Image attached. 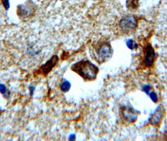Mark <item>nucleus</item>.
<instances>
[{"label": "nucleus", "instance_id": "f257e3e1", "mask_svg": "<svg viewBox=\"0 0 167 141\" xmlns=\"http://www.w3.org/2000/svg\"><path fill=\"white\" fill-rule=\"evenodd\" d=\"M71 69L85 80L88 81L95 80L99 72L98 67L88 60H82L76 62L71 66Z\"/></svg>", "mask_w": 167, "mask_h": 141}, {"label": "nucleus", "instance_id": "f03ea898", "mask_svg": "<svg viewBox=\"0 0 167 141\" xmlns=\"http://www.w3.org/2000/svg\"><path fill=\"white\" fill-rule=\"evenodd\" d=\"M113 48L107 41H100L93 45L92 54L99 64H102L110 58L113 55Z\"/></svg>", "mask_w": 167, "mask_h": 141}, {"label": "nucleus", "instance_id": "7ed1b4c3", "mask_svg": "<svg viewBox=\"0 0 167 141\" xmlns=\"http://www.w3.org/2000/svg\"><path fill=\"white\" fill-rule=\"evenodd\" d=\"M137 19L132 15L126 16L121 20L119 26L120 30L124 33H129L133 31L137 26Z\"/></svg>", "mask_w": 167, "mask_h": 141}, {"label": "nucleus", "instance_id": "20e7f679", "mask_svg": "<svg viewBox=\"0 0 167 141\" xmlns=\"http://www.w3.org/2000/svg\"><path fill=\"white\" fill-rule=\"evenodd\" d=\"M155 52L150 44H147L143 49V64L146 67H151L155 60Z\"/></svg>", "mask_w": 167, "mask_h": 141}, {"label": "nucleus", "instance_id": "39448f33", "mask_svg": "<svg viewBox=\"0 0 167 141\" xmlns=\"http://www.w3.org/2000/svg\"><path fill=\"white\" fill-rule=\"evenodd\" d=\"M59 60V56L57 55H54L51 56V58L49 59L45 64L41 66L40 68V73L43 74V75H47L52 70L54 67L56 65Z\"/></svg>", "mask_w": 167, "mask_h": 141}, {"label": "nucleus", "instance_id": "423d86ee", "mask_svg": "<svg viewBox=\"0 0 167 141\" xmlns=\"http://www.w3.org/2000/svg\"><path fill=\"white\" fill-rule=\"evenodd\" d=\"M34 4L31 5L30 4H20L18 6L17 9V13L20 18L26 19L32 15L34 11Z\"/></svg>", "mask_w": 167, "mask_h": 141}, {"label": "nucleus", "instance_id": "0eeeda50", "mask_svg": "<svg viewBox=\"0 0 167 141\" xmlns=\"http://www.w3.org/2000/svg\"><path fill=\"white\" fill-rule=\"evenodd\" d=\"M122 115L126 121L131 123L135 122L138 118V113L136 110L130 106L123 107L122 109Z\"/></svg>", "mask_w": 167, "mask_h": 141}, {"label": "nucleus", "instance_id": "6e6552de", "mask_svg": "<svg viewBox=\"0 0 167 141\" xmlns=\"http://www.w3.org/2000/svg\"><path fill=\"white\" fill-rule=\"evenodd\" d=\"M164 110L163 109L162 106H158L157 110L153 114L150 118V123L154 126H157L162 121V119L163 116Z\"/></svg>", "mask_w": 167, "mask_h": 141}, {"label": "nucleus", "instance_id": "1a4fd4ad", "mask_svg": "<svg viewBox=\"0 0 167 141\" xmlns=\"http://www.w3.org/2000/svg\"><path fill=\"white\" fill-rule=\"evenodd\" d=\"M71 88V83L67 80L63 81V82L60 85V90L62 92H67Z\"/></svg>", "mask_w": 167, "mask_h": 141}, {"label": "nucleus", "instance_id": "9d476101", "mask_svg": "<svg viewBox=\"0 0 167 141\" xmlns=\"http://www.w3.org/2000/svg\"><path fill=\"white\" fill-rule=\"evenodd\" d=\"M138 1H139V0H127L126 4H127L128 8L135 9L138 7Z\"/></svg>", "mask_w": 167, "mask_h": 141}, {"label": "nucleus", "instance_id": "9b49d317", "mask_svg": "<svg viewBox=\"0 0 167 141\" xmlns=\"http://www.w3.org/2000/svg\"><path fill=\"white\" fill-rule=\"evenodd\" d=\"M126 45L130 50H136L138 48V44L132 39H129L126 42Z\"/></svg>", "mask_w": 167, "mask_h": 141}, {"label": "nucleus", "instance_id": "f8f14e48", "mask_svg": "<svg viewBox=\"0 0 167 141\" xmlns=\"http://www.w3.org/2000/svg\"><path fill=\"white\" fill-rule=\"evenodd\" d=\"M0 93L4 95V97L6 98L9 97V94H8L7 88L4 84L0 83Z\"/></svg>", "mask_w": 167, "mask_h": 141}, {"label": "nucleus", "instance_id": "ddd939ff", "mask_svg": "<svg viewBox=\"0 0 167 141\" xmlns=\"http://www.w3.org/2000/svg\"><path fill=\"white\" fill-rule=\"evenodd\" d=\"M148 95L149 96V97H150V99H152V100L153 102H154V103L157 102L158 99L157 95L156 93H155L154 92H149V93Z\"/></svg>", "mask_w": 167, "mask_h": 141}, {"label": "nucleus", "instance_id": "4468645a", "mask_svg": "<svg viewBox=\"0 0 167 141\" xmlns=\"http://www.w3.org/2000/svg\"><path fill=\"white\" fill-rule=\"evenodd\" d=\"M2 4L3 5V7H4V8L8 10L10 7V1L9 0H1Z\"/></svg>", "mask_w": 167, "mask_h": 141}, {"label": "nucleus", "instance_id": "2eb2a0df", "mask_svg": "<svg viewBox=\"0 0 167 141\" xmlns=\"http://www.w3.org/2000/svg\"><path fill=\"white\" fill-rule=\"evenodd\" d=\"M142 90L143 92H145L146 94H148L150 92V90H151V87L148 85H144L142 88Z\"/></svg>", "mask_w": 167, "mask_h": 141}, {"label": "nucleus", "instance_id": "dca6fc26", "mask_svg": "<svg viewBox=\"0 0 167 141\" xmlns=\"http://www.w3.org/2000/svg\"><path fill=\"white\" fill-rule=\"evenodd\" d=\"M35 87L34 86H30L29 87V92H30V95L31 96L33 95V94L35 92Z\"/></svg>", "mask_w": 167, "mask_h": 141}, {"label": "nucleus", "instance_id": "f3484780", "mask_svg": "<svg viewBox=\"0 0 167 141\" xmlns=\"http://www.w3.org/2000/svg\"><path fill=\"white\" fill-rule=\"evenodd\" d=\"M76 139V134H71V135H69L68 138V139L69 140H75Z\"/></svg>", "mask_w": 167, "mask_h": 141}]
</instances>
